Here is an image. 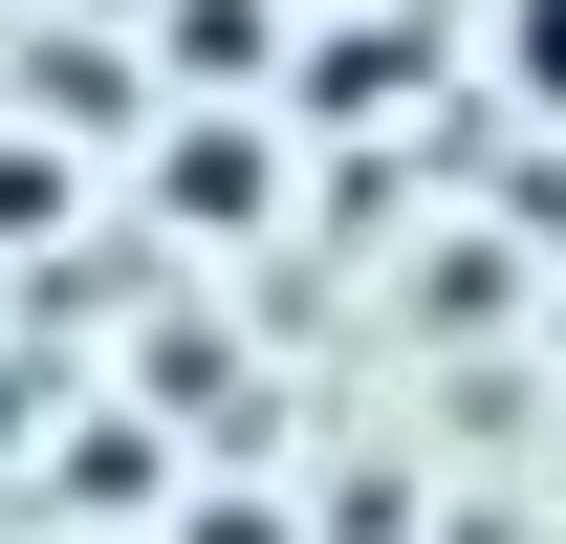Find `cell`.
Masks as SVG:
<instances>
[{"instance_id":"cell-3","label":"cell","mask_w":566,"mask_h":544,"mask_svg":"<svg viewBox=\"0 0 566 544\" xmlns=\"http://www.w3.org/2000/svg\"><path fill=\"white\" fill-rule=\"evenodd\" d=\"M197 544H283V523H240V501H197Z\"/></svg>"},{"instance_id":"cell-2","label":"cell","mask_w":566,"mask_h":544,"mask_svg":"<svg viewBox=\"0 0 566 544\" xmlns=\"http://www.w3.org/2000/svg\"><path fill=\"white\" fill-rule=\"evenodd\" d=\"M501 87H523V109L566 132V0H501Z\"/></svg>"},{"instance_id":"cell-1","label":"cell","mask_w":566,"mask_h":544,"mask_svg":"<svg viewBox=\"0 0 566 544\" xmlns=\"http://www.w3.org/2000/svg\"><path fill=\"white\" fill-rule=\"evenodd\" d=\"M175 218H262V132H175Z\"/></svg>"}]
</instances>
